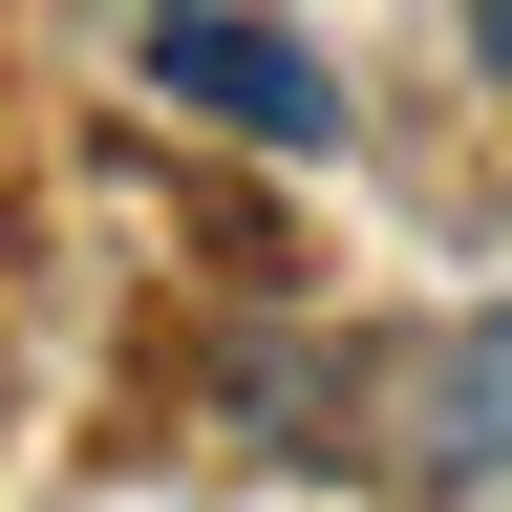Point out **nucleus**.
Returning a JSON list of instances; mask_svg holds the SVG:
<instances>
[{
  "mask_svg": "<svg viewBox=\"0 0 512 512\" xmlns=\"http://www.w3.org/2000/svg\"><path fill=\"white\" fill-rule=\"evenodd\" d=\"M470 64H491V86H512V0H470Z\"/></svg>",
  "mask_w": 512,
  "mask_h": 512,
  "instance_id": "f03ea898",
  "label": "nucleus"
},
{
  "mask_svg": "<svg viewBox=\"0 0 512 512\" xmlns=\"http://www.w3.org/2000/svg\"><path fill=\"white\" fill-rule=\"evenodd\" d=\"M128 64H150L171 107H214L235 150H342L320 43H299V22H256V0H150V22H128Z\"/></svg>",
  "mask_w": 512,
  "mask_h": 512,
  "instance_id": "f257e3e1",
  "label": "nucleus"
}]
</instances>
